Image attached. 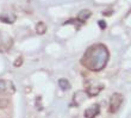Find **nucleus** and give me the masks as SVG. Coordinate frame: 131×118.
Here are the masks:
<instances>
[{"instance_id":"obj_2","label":"nucleus","mask_w":131,"mask_h":118,"mask_svg":"<svg viewBox=\"0 0 131 118\" xmlns=\"http://www.w3.org/2000/svg\"><path fill=\"white\" fill-rule=\"evenodd\" d=\"M13 45V39L7 32L0 31V52H7Z\"/></svg>"},{"instance_id":"obj_10","label":"nucleus","mask_w":131,"mask_h":118,"mask_svg":"<svg viewBox=\"0 0 131 118\" xmlns=\"http://www.w3.org/2000/svg\"><path fill=\"white\" fill-rule=\"evenodd\" d=\"M59 86L61 90L67 91L68 88H70V83H69V81L67 79H60L59 80Z\"/></svg>"},{"instance_id":"obj_9","label":"nucleus","mask_w":131,"mask_h":118,"mask_svg":"<svg viewBox=\"0 0 131 118\" xmlns=\"http://www.w3.org/2000/svg\"><path fill=\"white\" fill-rule=\"evenodd\" d=\"M47 31V25L43 23V22H39L37 25H36V32L38 35H43Z\"/></svg>"},{"instance_id":"obj_7","label":"nucleus","mask_w":131,"mask_h":118,"mask_svg":"<svg viewBox=\"0 0 131 118\" xmlns=\"http://www.w3.org/2000/svg\"><path fill=\"white\" fill-rule=\"evenodd\" d=\"M0 20L6 23V24H12L16 20V16L13 13H10V12H5L0 16Z\"/></svg>"},{"instance_id":"obj_3","label":"nucleus","mask_w":131,"mask_h":118,"mask_svg":"<svg viewBox=\"0 0 131 118\" xmlns=\"http://www.w3.org/2000/svg\"><path fill=\"white\" fill-rule=\"evenodd\" d=\"M124 97L121 93H113L110 98V104H108V110L111 113H116L119 110L121 105L123 104Z\"/></svg>"},{"instance_id":"obj_13","label":"nucleus","mask_w":131,"mask_h":118,"mask_svg":"<svg viewBox=\"0 0 131 118\" xmlns=\"http://www.w3.org/2000/svg\"><path fill=\"white\" fill-rule=\"evenodd\" d=\"M98 24H99V26L103 29V30H104V29H106V23H105L104 20H99V22H98Z\"/></svg>"},{"instance_id":"obj_4","label":"nucleus","mask_w":131,"mask_h":118,"mask_svg":"<svg viewBox=\"0 0 131 118\" xmlns=\"http://www.w3.org/2000/svg\"><path fill=\"white\" fill-rule=\"evenodd\" d=\"M104 88L103 85H92V83H88L86 87V93L87 95H90V97H95L98 94L101 92V90Z\"/></svg>"},{"instance_id":"obj_1","label":"nucleus","mask_w":131,"mask_h":118,"mask_svg":"<svg viewBox=\"0 0 131 118\" xmlns=\"http://www.w3.org/2000/svg\"><path fill=\"white\" fill-rule=\"evenodd\" d=\"M108 56L110 54L106 45L101 43L93 44L90 48H87L83 56L81 57V65L91 72H100L106 67Z\"/></svg>"},{"instance_id":"obj_12","label":"nucleus","mask_w":131,"mask_h":118,"mask_svg":"<svg viewBox=\"0 0 131 118\" xmlns=\"http://www.w3.org/2000/svg\"><path fill=\"white\" fill-rule=\"evenodd\" d=\"M21 63H23V59H21V57H18V59H17V62H14V66H16V67H19V66H21Z\"/></svg>"},{"instance_id":"obj_11","label":"nucleus","mask_w":131,"mask_h":118,"mask_svg":"<svg viewBox=\"0 0 131 118\" xmlns=\"http://www.w3.org/2000/svg\"><path fill=\"white\" fill-rule=\"evenodd\" d=\"M6 91V82L4 80H0V93H4Z\"/></svg>"},{"instance_id":"obj_8","label":"nucleus","mask_w":131,"mask_h":118,"mask_svg":"<svg viewBox=\"0 0 131 118\" xmlns=\"http://www.w3.org/2000/svg\"><path fill=\"white\" fill-rule=\"evenodd\" d=\"M8 104H10V99H8V97L5 95L4 93H0V109L6 108Z\"/></svg>"},{"instance_id":"obj_6","label":"nucleus","mask_w":131,"mask_h":118,"mask_svg":"<svg viewBox=\"0 0 131 118\" xmlns=\"http://www.w3.org/2000/svg\"><path fill=\"white\" fill-rule=\"evenodd\" d=\"M91 16H92V12H91L90 10H81L79 13H78L76 19H78L80 23H82V24H83V23H85V22H86L87 19L91 17Z\"/></svg>"},{"instance_id":"obj_5","label":"nucleus","mask_w":131,"mask_h":118,"mask_svg":"<svg viewBox=\"0 0 131 118\" xmlns=\"http://www.w3.org/2000/svg\"><path fill=\"white\" fill-rule=\"evenodd\" d=\"M99 112H100V105L93 104L92 106H90V108L85 111V117L86 118H94L97 115H99Z\"/></svg>"}]
</instances>
